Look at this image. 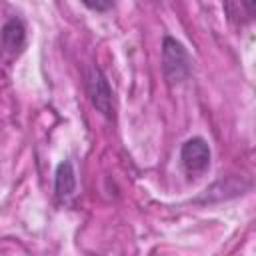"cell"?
Wrapping results in <instances>:
<instances>
[{
	"instance_id": "6da1fadb",
	"label": "cell",
	"mask_w": 256,
	"mask_h": 256,
	"mask_svg": "<svg viewBox=\"0 0 256 256\" xmlns=\"http://www.w3.org/2000/svg\"><path fill=\"white\" fill-rule=\"evenodd\" d=\"M162 64H164V74L170 82L184 80L190 72V60L184 46L170 36H166L162 44Z\"/></svg>"
},
{
	"instance_id": "7a4b0ae2",
	"label": "cell",
	"mask_w": 256,
	"mask_h": 256,
	"mask_svg": "<svg viewBox=\"0 0 256 256\" xmlns=\"http://www.w3.org/2000/svg\"><path fill=\"white\" fill-rule=\"evenodd\" d=\"M180 160H182L184 170L190 176L204 174L210 166V146H208V142L200 136H194V138L186 140L182 144V150H180Z\"/></svg>"
},
{
	"instance_id": "3957f363",
	"label": "cell",
	"mask_w": 256,
	"mask_h": 256,
	"mask_svg": "<svg viewBox=\"0 0 256 256\" xmlns=\"http://www.w3.org/2000/svg\"><path fill=\"white\" fill-rule=\"evenodd\" d=\"M86 88H88V96H90L92 104L104 116H112V92H110L108 80L104 78V74L98 68L90 70V74L86 78Z\"/></svg>"
},
{
	"instance_id": "277c9868",
	"label": "cell",
	"mask_w": 256,
	"mask_h": 256,
	"mask_svg": "<svg viewBox=\"0 0 256 256\" xmlns=\"http://www.w3.org/2000/svg\"><path fill=\"white\" fill-rule=\"evenodd\" d=\"M0 42L6 52H20L26 42V28L20 18H10L0 30Z\"/></svg>"
},
{
	"instance_id": "5b68a950",
	"label": "cell",
	"mask_w": 256,
	"mask_h": 256,
	"mask_svg": "<svg viewBox=\"0 0 256 256\" xmlns=\"http://www.w3.org/2000/svg\"><path fill=\"white\" fill-rule=\"evenodd\" d=\"M54 190H56V196L60 200H68L76 192V174H74V168H72V164L68 160L60 162L58 168H56Z\"/></svg>"
},
{
	"instance_id": "8992f818",
	"label": "cell",
	"mask_w": 256,
	"mask_h": 256,
	"mask_svg": "<svg viewBox=\"0 0 256 256\" xmlns=\"http://www.w3.org/2000/svg\"><path fill=\"white\" fill-rule=\"evenodd\" d=\"M82 4L90 10H94V12H106V10L112 8L114 0H82Z\"/></svg>"
}]
</instances>
